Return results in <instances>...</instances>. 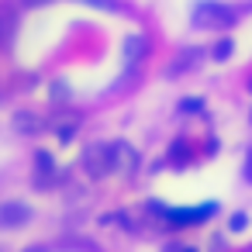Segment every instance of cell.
<instances>
[{"mask_svg":"<svg viewBox=\"0 0 252 252\" xmlns=\"http://www.w3.org/2000/svg\"><path fill=\"white\" fill-rule=\"evenodd\" d=\"M235 21V14L221 4H197L193 7V25L197 28H228Z\"/></svg>","mask_w":252,"mask_h":252,"instance_id":"1","label":"cell"},{"mask_svg":"<svg viewBox=\"0 0 252 252\" xmlns=\"http://www.w3.org/2000/svg\"><path fill=\"white\" fill-rule=\"evenodd\" d=\"M211 207H197V211H173V221L176 224H187V221H200Z\"/></svg>","mask_w":252,"mask_h":252,"instance_id":"2","label":"cell"},{"mask_svg":"<svg viewBox=\"0 0 252 252\" xmlns=\"http://www.w3.org/2000/svg\"><path fill=\"white\" fill-rule=\"evenodd\" d=\"M228 52H231V42H221V45L214 49V56H218V59H228Z\"/></svg>","mask_w":252,"mask_h":252,"instance_id":"3","label":"cell"},{"mask_svg":"<svg viewBox=\"0 0 252 252\" xmlns=\"http://www.w3.org/2000/svg\"><path fill=\"white\" fill-rule=\"evenodd\" d=\"M87 4H94V7H114L111 0H87Z\"/></svg>","mask_w":252,"mask_h":252,"instance_id":"4","label":"cell"},{"mask_svg":"<svg viewBox=\"0 0 252 252\" xmlns=\"http://www.w3.org/2000/svg\"><path fill=\"white\" fill-rule=\"evenodd\" d=\"M249 180H252V166H249Z\"/></svg>","mask_w":252,"mask_h":252,"instance_id":"5","label":"cell"}]
</instances>
